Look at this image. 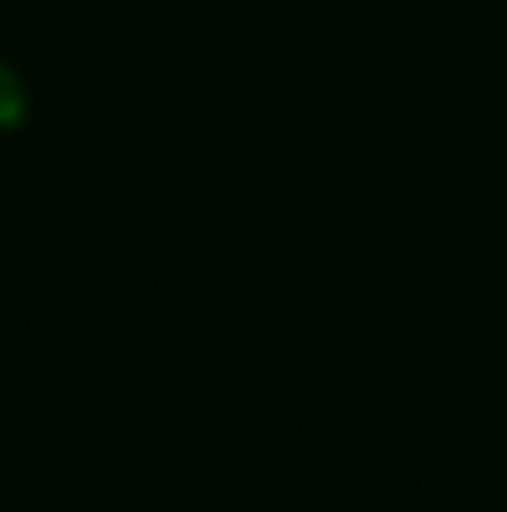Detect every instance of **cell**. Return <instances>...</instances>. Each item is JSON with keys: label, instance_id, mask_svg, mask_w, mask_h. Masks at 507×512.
<instances>
[{"label": "cell", "instance_id": "6da1fadb", "mask_svg": "<svg viewBox=\"0 0 507 512\" xmlns=\"http://www.w3.org/2000/svg\"><path fill=\"white\" fill-rule=\"evenodd\" d=\"M10 105H15V85H10V75L0 70V115H5Z\"/></svg>", "mask_w": 507, "mask_h": 512}]
</instances>
